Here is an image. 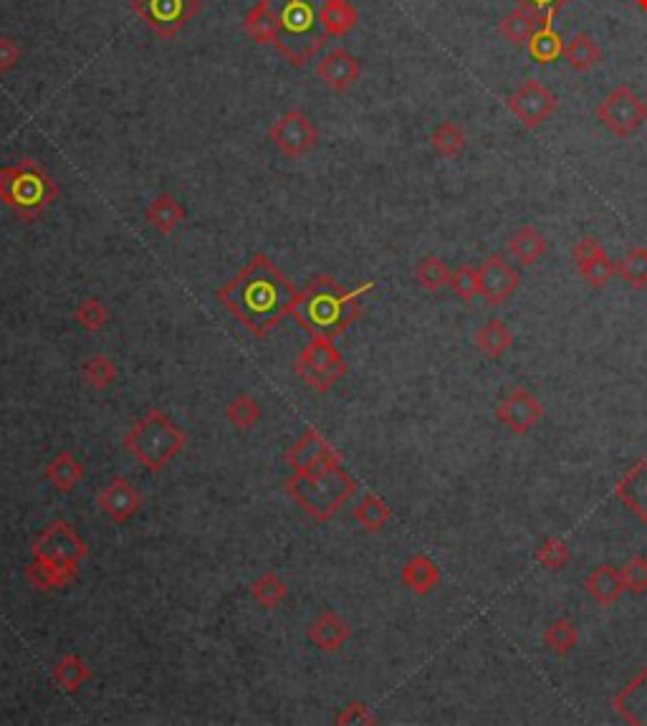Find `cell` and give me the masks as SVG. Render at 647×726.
<instances>
[{
	"label": "cell",
	"instance_id": "obj_8",
	"mask_svg": "<svg viewBox=\"0 0 647 726\" xmlns=\"http://www.w3.org/2000/svg\"><path fill=\"white\" fill-rule=\"evenodd\" d=\"M294 370L311 390L324 395L347 375L349 365L342 352L334 347V339L311 334V342L296 357Z\"/></svg>",
	"mask_w": 647,
	"mask_h": 726
},
{
	"label": "cell",
	"instance_id": "obj_38",
	"mask_svg": "<svg viewBox=\"0 0 647 726\" xmlns=\"http://www.w3.org/2000/svg\"><path fill=\"white\" fill-rule=\"evenodd\" d=\"M261 415V405H258V400L251 393H238L236 398L230 400L228 408H225V418L236 425L238 431H251V428H256Z\"/></svg>",
	"mask_w": 647,
	"mask_h": 726
},
{
	"label": "cell",
	"instance_id": "obj_25",
	"mask_svg": "<svg viewBox=\"0 0 647 726\" xmlns=\"http://www.w3.org/2000/svg\"><path fill=\"white\" fill-rule=\"evenodd\" d=\"M514 345V332L503 319L493 317L476 329V347L488 360H501Z\"/></svg>",
	"mask_w": 647,
	"mask_h": 726
},
{
	"label": "cell",
	"instance_id": "obj_37",
	"mask_svg": "<svg viewBox=\"0 0 647 726\" xmlns=\"http://www.w3.org/2000/svg\"><path fill=\"white\" fill-rule=\"evenodd\" d=\"M617 276L625 281L630 289H647V248L632 246L617 264Z\"/></svg>",
	"mask_w": 647,
	"mask_h": 726
},
{
	"label": "cell",
	"instance_id": "obj_14",
	"mask_svg": "<svg viewBox=\"0 0 647 726\" xmlns=\"http://www.w3.org/2000/svg\"><path fill=\"white\" fill-rule=\"evenodd\" d=\"M541 418H544V405L526 388L511 390L496 405V420L506 431L516 433V436H526V433L534 431Z\"/></svg>",
	"mask_w": 647,
	"mask_h": 726
},
{
	"label": "cell",
	"instance_id": "obj_18",
	"mask_svg": "<svg viewBox=\"0 0 647 726\" xmlns=\"http://www.w3.org/2000/svg\"><path fill=\"white\" fill-rule=\"evenodd\" d=\"M359 74H362V66L347 49H332L316 64V76L337 94L349 92L357 84Z\"/></svg>",
	"mask_w": 647,
	"mask_h": 726
},
{
	"label": "cell",
	"instance_id": "obj_33",
	"mask_svg": "<svg viewBox=\"0 0 647 726\" xmlns=\"http://www.w3.org/2000/svg\"><path fill=\"white\" fill-rule=\"evenodd\" d=\"M564 59H567L569 69L579 71V74H587V71H592L602 61V49H599V44L592 36L577 33L572 38V44L567 46V51H564Z\"/></svg>",
	"mask_w": 647,
	"mask_h": 726
},
{
	"label": "cell",
	"instance_id": "obj_24",
	"mask_svg": "<svg viewBox=\"0 0 647 726\" xmlns=\"http://www.w3.org/2000/svg\"><path fill=\"white\" fill-rule=\"evenodd\" d=\"M615 711L630 724H647V678L637 673L615 696Z\"/></svg>",
	"mask_w": 647,
	"mask_h": 726
},
{
	"label": "cell",
	"instance_id": "obj_13",
	"mask_svg": "<svg viewBox=\"0 0 647 726\" xmlns=\"http://www.w3.org/2000/svg\"><path fill=\"white\" fill-rule=\"evenodd\" d=\"M286 463L294 474H319L324 468H332L342 463V456L321 436V431L309 428L294 446L286 451Z\"/></svg>",
	"mask_w": 647,
	"mask_h": 726
},
{
	"label": "cell",
	"instance_id": "obj_4",
	"mask_svg": "<svg viewBox=\"0 0 647 726\" xmlns=\"http://www.w3.org/2000/svg\"><path fill=\"white\" fill-rule=\"evenodd\" d=\"M266 6L279 23L276 51L289 66L304 69L329 41L321 26L324 0H266Z\"/></svg>",
	"mask_w": 647,
	"mask_h": 726
},
{
	"label": "cell",
	"instance_id": "obj_10",
	"mask_svg": "<svg viewBox=\"0 0 647 726\" xmlns=\"http://www.w3.org/2000/svg\"><path fill=\"white\" fill-rule=\"evenodd\" d=\"M200 0H132V11L160 41H170L200 13Z\"/></svg>",
	"mask_w": 647,
	"mask_h": 726
},
{
	"label": "cell",
	"instance_id": "obj_26",
	"mask_svg": "<svg viewBox=\"0 0 647 726\" xmlns=\"http://www.w3.org/2000/svg\"><path fill=\"white\" fill-rule=\"evenodd\" d=\"M508 251L521 266H534L549 251V241L534 226H521L514 236L508 238Z\"/></svg>",
	"mask_w": 647,
	"mask_h": 726
},
{
	"label": "cell",
	"instance_id": "obj_1",
	"mask_svg": "<svg viewBox=\"0 0 647 726\" xmlns=\"http://www.w3.org/2000/svg\"><path fill=\"white\" fill-rule=\"evenodd\" d=\"M294 286L266 253H253V259L238 271L236 279L220 286L215 299L228 309L243 327L256 337H266L294 307Z\"/></svg>",
	"mask_w": 647,
	"mask_h": 726
},
{
	"label": "cell",
	"instance_id": "obj_48",
	"mask_svg": "<svg viewBox=\"0 0 647 726\" xmlns=\"http://www.w3.org/2000/svg\"><path fill=\"white\" fill-rule=\"evenodd\" d=\"M602 251H605V248H602V243H599V238L582 236L577 243H574L572 259H574V264H577V269H579V266L587 264V261H592L594 256H599V253H602Z\"/></svg>",
	"mask_w": 647,
	"mask_h": 726
},
{
	"label": "cell",
	"instance_id": "obj_20",
	"mask_svg": "<svg viewBox=\"0 0 647 726\" xmlns=\"http://www.w3.org/2000/svg\"><path fill=\"white\" fill-rule=\"evenodd\" d=\"M43 476H46V481H49L59 494H71V491L84 481L86 466L71 451H59L49 463H46Z\"/></svg>",
	"mask_w": 647,
	"mask_h": 726
},
{
	"label": "cell",
	"instance_id": "obj_50",
	"mask_svg": "<svg viewBox=\"0 0 647 726\" xmlns=\"http://www.w3.org/2000/svg\"><path fill=\"white\" fill-rule=\"evenodd\" d=\"M635 6L640 8V11L647 13V0H635Z\"/></svg>",
	"mask_w": 647,
	"mask_h": 726
},
{
	"label": "cell",
	"instance_id": "obj_39",
	"mask_svg": "<svg viewBox=\"0 0 647 726\" xmlns=\"http://www.w3.org/2000/svg\"><path fill=\"white\" fill-rule=\"evenodd\" d=\"M430 145L440 157H458L466 150L468 137L455 122H440L430 135Z\"/></svg>",
	"mask_w": 647,
	"mask_h": 726
},
{
	"label": "cell",
	"instance_id": "obj_49",
	"mask_svg": "<svg viewBox=\"0 0 647 726\" xmlns=\"http://www.w3.org/2000/svg\"><path fill=\"white\" fill-rule=\"evenodd\" d=\"M21 61V46L8 36H0V71L16 69Z\"/></svg>",
	"mask_w": 647,
	"mask_h": 726
},
{
	"label": "cell",
	"instance_id": "obj_6",
	"mask_svg": "<svg viewBox=\"0 0 647 726\" xmlns=\"http://www.w3.org/2000/svg\"><path fill=\"white\" fill-rule=\"evenodd\" d=\"M59 198V188L41 162L21 160L0 167V203L23 223H33Z\"/></svg>",
	"mask_w": 647,
	"mask_h": 726
},
{
	"label": "cell",
	"instance_id": "obj_16",
	"mask_svg": "<svg viewBox=\"0 0 647 726\" xmlns=\"http://www.w3.org/2000/svg\"><path fill=\"white\" fill-rule=\"evenodd\" d=\"M97 506L104 511V517H109L114 524L124 527V524H129L140 514L142 506H145V496L134 486L132 479L117 476V479H112L99 491Z\"/></svg>",
	"mask_w": 647,
	"mask_h": 726
},
{
	"label": "cell",
	"instance_id": "obj_7",
	"mask_svg": "<svg viewBox=\"0 0 647 726\" xmlns=\"http://www.w3.org/2000/svg\"><path fill=\"white\" fill-rule=\"evenodd\" d=\"M289 496L314 522L327 524L357 491V481L347 468H324L319 474H294L289 479Z\"/></svg>",
	"mask_w": 647,
	"mask_h": 726
},
{
	"label": "cell",
	"instance_id": "obj_12",
	"mask_svg": "<svg viewBox=\"0 0 647 726\" xmlns=\"http://www.w3.org/2000/svg\"><path fill=\"white\" fill-rule=\"evenodd\" d=\"M508 112L514 114L526 130H536L551 114L557 112L559 99L557 94L544 87L539 79H526L511 97L506 99Z\"/></svg>",
	"mask_w": 647,
	"mask_h": 726
},
{
	"label": "cell",
	"instance_id": "obj_28",
	"mask_svg": "<svg viewBox=\"0 0 647 726\" xmlns=\"http://www.w3.org/2000/svg\"><path fill=\"white\" fill-rule=\"evenodd\" d=\"M243 31L251 41H256L258 46H276V38H279V23L273 18V13L268 11L266 0H258L256 6L246 13V21H243Z\"/></svg>",
	"mask_w": 647,
	"mask_h": 726
},
{
	"label": "cell",
	"instance_id": "obj_15",
	"mask_svg": "<svg viewBox=\"0 0 647 726\" xmlns=\"http://www.w3.org/2000/svg\"><path fill=\"white\" fill-rule=\"evenodd\" d=\"M478 276H481V299L488 307H503L521 286V274L501 253H491L478 266Z\"/></svg>",
	"mask_w": 647,
	"mask_h": 726
},
{
	"label": "cell",
	"instance_id": "obj_22",
	"mask_svg": "<svg viewBox=\"0 0 647 726\" xmlns=\"http://www.w3.org/2000/svg\"><path fill=\"white\" fill-rule=\"evenodd\" d=\"M185 205L172 193H160L145 210V218L160 236H172L185 223Z\"/></svg>",
	"mask_w": 647,
	"mask_h": 726
},
{
	"label": "cell",
	"instance_id": "obj_19",
	"mask_svg": "<svg viewBox=\"0 0 647 726\" xmlns=\"http://www.w3.org/2000/svg\"><path fill=\"white\" fill-rule=\"evenodd\" d=\"M615 496L642 524H647V456L632 463L615 484Z\"/></svg>",
	"mask_w": 647,
	"mask_h": 726
},
{
	"label": "cell",
	"instance_id": "obj_30",
	"mask_svg": "<svg viewBox=\"0 0 647 726\" xmlns=\"http://www.w3.org/2000/svg\"><path fill=\"white\" fill-rule=\"evenodd\" d=\"M51 673H54V681L59 683L66 694H76V691H81V686H86L91 681V668L76 653H64L54 663Z\"/></svg>",
	"mask_w": 647,
	"mask_h": 726
},
{
	"label": "cell",
	"instance_id": "obj_35",
	"mask_svg": "<svg viewBox=\"0 0 647 726\" xmlns=\"http://www.w3.org/2000/svg\"><path fill=\"white\" fill-rule=\"evenodd\" d=\"M81 380H84L86 388L102 393V390L112 388L114 380H117V365L107 355L86 357L84 365H81Z\"/></svg>",
	"mask_w": 647,
	"mask_h": 726
},
{
	"label": "cell",
	"instance_id": "obj_34",
	"mask_svg": "<svg viewBox=\"0 0 647 726\" xmlns=\"http://www.w3.org/2000/svg\"><path fill=\"white\" fill-rule=\"evenodd\" d=\"M251 597L256 600L258 605H261V608L276 610L281 603H286V597H289V587H286V582L281 580L279 572L266 570L251 585Z\"/></svg>",
	"mask_w": 647,
	"mask_h": 726
},
{
	"label": "cell",
	"instance_id": "obj_45",
	"mask_svg": "<svg viewBox=\"0 0 647 726\" xmlns=\"http://www.w3.org/2000/svg\"><path fill=\"white\" fill-rule=\"evenodd\" d=\"M622 570V582H625V592L630 595H645L647 592V557L645 554H635Z\"/></svg>",
	"mask_w": 647,
	"mask_h": 726
},
{
	"label": "cell",
	"instance_id": "obj_2",
	"mask_svg": "<svg viewBox=\"0 0 647 726\" xmlns=\"http://www.w3.org/2000/svg\"><path fill=\"white\" fill-rule=\"evenodd\" d=\"M372 289L375 281H362L357 289H342L332 276H314L304 289L296 291L291 317L309 334L334 339L357 322L362 314V296Z\"/></svg>",
	"mask_w": 647,
	"mask_h": 726
},
{
	"label": "cell",
	"instance_id": "obj_21",
	"mask_svg": "<svg viewBox=\"0 0 647 726\" xmlns=\"http://www.w3.org/2000/svg\"><path fill=\"white\" fill-rule=\"evenodd\" d=\"M584 587H587L589 597L594 603L602 605V608H610L625 592V582H622V570L615 565H599L597 570L589 572V577L584 580Z\"/></svg>",
	"mask_w": 647,
	"mask_h": 726
},
{
	"label": "cell",
	"instance_id": "obj_27",
	"mask_svg": "<svg viewBox=\"0 0 647 726\" xmlns=\"http://www.w3.org/2000/svg\"><path fill=\"white\" fill-rule=\"evenodd\" d=\"M359 13L349 0H324L321 8V26L327 38H342L357 26Z\"/></svg>",
	"mask_w": 647,
	"mask_h": 726
},
{
	"label": "cell",
	"instance_id": "obj_51",
	"mask_svg": "<svg viewBox=\"0 0 647 726\" xmlns=\"http://www.w3.org/2000/svg\"><path fill=\"white\" fill-rule=\"evenodd\" d=\"M642 676H645V678H647V666H645V668H642Z\"/></svg>",
	"mask_w": 647,
	"mask_h": 726
},
{
	"label": "cell",
	"instance_id": "obj_32",
	"mask_svg": "<svg viewBox=\"0 0 647 726\" xmlns=\"http://www.w3.org/2000/svg\"><path fill=\"white\" fill-rule=\"evenodd\" d=\"M390 519H392L390 506H387L380 496L372 494V491L364 494L362 499H359V504L354 506V522H357L364 532L372 534L380 532V529H385V524L390 522Z\"/></svg>",
	"mask_w": 647,
	"mask_h": 726
},
{
	"label": "cell",
	"instance_id": "obj_31",
	"mask_svg": "<svg viewBox=\"0 0 647 726\" xmlns=\"http://www.w3.org/2000/svg\"><path fill=\"white\" fill-rule=\"evenodd\" d=\"M539 28V21L534 18V13H529L526 8H516V11L506 13V16L498 21V33H501L506 41H511L514 46H526L534 36V31Z\"/></svg>",
	"mask_w": 647,
	"mask_h": 726
},
{
	"label": "cell",
	"instance_id": "obj_9",
	"mask_svg": "<svg viewBox=\"0 0 647 726\" xmlns=\"http://www.w3.org/2000/svg\"><path fill=\"white\" fill-rule=\"evenodd\" d=\"M594 112H597V119L602 122V127H607L620 140L632 137L647 122V102H642L635 94V89L627 87V84H620V87L612 89L597 104Z\"/></svg>",
	"mask_w": 647,
	"mask_h": 726
},
{
	"label": "cell",
	"instance_id": "obj_17",
	"mask_svg": "<svg viewBox=\"0 0 647 726\" xmlns=\"http://www.w3.org/2000/svg\"><path fill=\"white\" fill-rule=\"evenodd\" d=\"M352 625L334 610H324L314 623L306 628V640L321 653H337L352 640Z\"/></svg>",
	"mask_w": 647,
	"mask_h": 726
},
{
	"label": "cell",
	"instance_id": "obj_46",
	"mask_svg": "<svg viewBox=\"0 0 647 726\" xmlns=\"http://www.w3.org/2000/svg\"><path fill=\"white\" fill-rule=\"evenodd\" d=\"M569 3H574V0H516V6L534 13L539 26H551L554 18H557L559 13H562V8H567Z\"/></svg>",
	"mask_w": 647,
	"mask_h": 726
},
{
	"label": "cell",
	"instance_id": "obj_5",
	"mask_svg": "<svg viewBox=\"0 0 647 726\" xmlns=\"http://www.w3.org/2000/svg\"><path fill=\"white\" fill-rule=\"evenodd\" d=\"M124 451L134 456L147 471H165L188 446V433L182 431L172 415L162 408H152L127 431L122 441Z\"/></svg>",
	"mask_w": 647,
	"mask_h": 726
},
{
	"label": "cell",
	"instance_id": "obj_23",
	"mask_svg": "<svg viewBox=\"0 0 647 726\" xmlns=\"http://www.w3.org/2000/svg\"><path fill=\"white\" fill-rule=\"evenodd\" d=\"M402 585L415 595L425 597L440 585V567L430 560L428 554H412L400 572Z\"/></svg>",
	"mask_w": 647,
	"mask_h": 726
},
{
	"label": "cell",
	"instance_id": "obj_3",
	"mask_svg": "<svg viewBox=\"0 0 647 726\" xmlns=\"http://www.w3.org/2000/svg\"><path fill=\"white\" fill-rule=\"evenodd\" d=\"M89 554L84 539L64 519L46 524L33 542V557L26 565V580L36 590H64L74 582L79 562Z\"/></svg>",
	"mask_w": 647,
	"mask_h": 726
},
{
	"label": "cell",
	"instance_id": "obj_11",
	"mask_svg": "<svg viewBox=\"0 0 647 726\" xmlns=\"http://www.w3.org/2000/svg\"><path fill=\"white\" fill-rule=\"evenodd\" d=\"M268 140L286 157H304L319 142V130L304 112L289 109L268 127Z\"/></svg>",
	"mask_w": 647,
	"mask_h": 726
},
{
	"label": "cell",
	"instance_id": "obj_29",
	"mask_svg": "<svg viewBox=\"0 0 647 726\" xmlns=\"http://www.w3.org/2000/svg\"><path fill=\"white\" fill-rule=\"evenodd\" d=\"M526 49H529V56L536 61V64L544 66V64H554V61L564 59V51H567V46H564V38L557 28L539 26L534 31V36H531L529 44H526Z\"/></svg>",
	"mask_w": 647,
	"mask_h": 726
},
{
	"label": "cell",
	"instance_id": "obj_36",
	"mask_svg": "<svg viewBox=\"0 0 647 726\" xmlns=\"http://www.w3.org/2000/svg\"><path fill=\"white\" fill-rule=\"evenodd\" d=\"M544 646L554 656H569L579 646V630L569 618H559L544 630Z\"/></svg>",
	"mask_w": 647,
	"mask_h": 726
},
{
	"label": "cell",
	"instance_id": "obj_47",
	"mask_svg": "<svg viewBox=\"0 0 647 726\" xmlns=\"http://www.w3.org/2000/svg\"><path fill=\"white\" fill-rule=\"evenodd\" d=\"M337 721L339 726H357V724H377L375 714L367 709V704H362V701H352V704L344 706L342 711L337 714Z\"/></svg>",
	"mask_w": 647,
	"mask_h": 726
},
{
	"label": "cell",
	"instance_id": "obj_40",
	"mask_svg": "<svg viewBox=\"0 0 647 726\" xmlns=\"http://www.w3.org/2000/svg\"><path fill=\"white\" fill-rule=\"evenodd\" d=\"M534 560L539 562L544 570L559 572L567 567L569 560H572V549H569V542L564 537H546L544 542L536 547Z\"/></svg>",
	"mask_w": 647,
	"mask_h": 726
},
{
	"label": "cell",
	"instance_id": "obj_41",
	"mask_svg": "<svg viewBox=\"0 0 647 726\" xmlns=\"http://www.w3.org/2000/svg\"><path fill=\"white\" fill-rule=\"evenodd\" d=\"M74 319L84 332L97 334L107 327L109 322V307L97 299V296H91V299H81L74 309Z\"/></svg>",
	"mask_w": 647,
	"mask_h": 726
},
{
	"label": "cell",
	"instance_id": "obj_44",
	"mask_svg": "<svg viewBox=\"0 0 647 726\" xmlns=\"http://www.w3.org/2000/svg\"><path fill=\"white\" fill-rule=\"evenodd\" d=\"M579 274H582V279L587 281L589 286H594V289H605V286L617 276V261H612L610 256L602 251L599 256H594L592 261L579 266Z\"/></svg>",
	"mask_w": 647,
	"mask_h": 726
},
{
	"label": "cell",
	"instance_id": "obj_42",
	"mask_svg": "<svg viewBox=\"0 0 647 726\" xmlns=\"http://www.w3.org/2000/svg\"><path fill=\"white\" fill-rule=\"evenodd\" d=\"M415 281L420 284V289L435 294V291L445 289L450 284V269L438 256H425L418 264V269H415Z\"/></svg>",
	"mask_w": 647,
	"mask_h": 726
},
{
	"label": "cell",
	"instance_id": "obj_43",
	"mask_svg": "<svg viewBox=\"0 0 647 726\" xmlns=\"http://www.w3.org/2000/svg\"><path fill=\"white\" fill-rule=\"evenodd\" d=\"M450 289L458 296L463 304H471L476 296H481V276H478V266H458L450 271Z\"/></svg>",
	"mask_w": 647,
	"mask_h": 726
}]
</instances>
